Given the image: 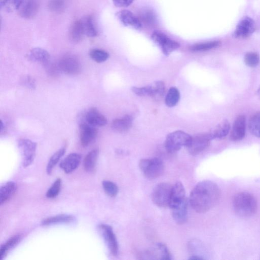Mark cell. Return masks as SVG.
Returning <instances> with one entry per match:
<instances>
[{
  "label": "cell",
  "mask_w": 260,
  "mask_h": 260,
  "mask_svg": "<svg viewBox=\"0 0 260 260\" xmlns=\"http://www.w3.org/2000/svg\"><path fill=\"white\" fill-rule=\"evenodd\" d=\"M48 6L52 12H61L65 7V0H49Z\"/></svg>",
  "instance_id": "cell-40"
},
{
  "label": "cell",
  "mask_w": 260,
  "mask_h": 260,
  "mask_svg": "<svg viewBox=\"0 0 260 260\" xmlns=\"http://www.w3.org/2000/svg\"><path fill=\"white\" fill-rule=\"evenodd\" d=\"M39 7V0H23L17 12L21 17L31 19L37 14Z\"/></svg>",
  "instance_id": "cell-13"
},
{
  "label": "cell",
  "mask_w": 260,
  "mask_h": 260,
  "mask_svg": "<svg viewBox=\"0 0 260 260\" xmlns=\"http://www.w3.org/2000/svg\"><path fill=\"white\" fill-rule=\"evenodd\" d=\"M231 128L229 122L225 120L218 124L209 133L212 139L225 138L229 133Z\"/></svg>",
  "instance_id": "cell-23"
},
{
  "label": "cell",
  "mask_w": 260,
  "mask_h": 260,
  "mask_svg": "<svg viewBox=\"0 0 260 260\" xmlns=\"http://www.w3.org/2000/svg\"><path fill=\"white\" fill-rule=\"evenodd\" d=\"M139 168L146 178L154 179L161 176L164 171V165L159 158L142 159Z\"/></svg>",
  "instance_id": "cell-3"
},
{
  "label": "cell",
  "mask_w": 260,
  "mask_h": 260,
  "mask_svg": "<svg viewBox=\"0 0 260 260\" xmlns=\"http://www.w3.org/2000/svg\"><path fill=\"white\" fill-rule=\"evenodd\" d=\"M145 255L148 259L149 257H151V259H154L153 257L157 256L159 257L160 260H169L172 259L171 255L167 247L162 243L156 245L153 250L147 252Z\"/></svg>",
  "instance_id": "cell-22"
},
{
  "label": "cell",
  "mask_w": 260,
  "mask_h": 260,
  "mask_svg": "<svg viewBox=\"0 0 260 260\" xmlns=\"http://www.w3.org/2000/svg\"><path fill=\"white\" fill-rule=\"evenodd\" d=\"M191 139L192 136L185 132L181 131L173 132L167 136L165 147L168 152L174 153L184 146L187 147Z\"/></svg>",
  "instance_id": "cell-4"
},
{
  "label": "cell",
  "mask_w": 260,
  "mask_h": 260,
  "mask_svg": "<svg viewBox=\"0 0 260 260\" xmlns=\"http://www.w3.org/2000/svg\"><path fill=\"white\" fill-rule=\"evenodd\" d=\"M221 42L218 41H210L195 44L190 47V50L194 52L204 51L219 47Z\"/></svg>",
  "instance_id": "cell-35"
},
{
  "label": "cell",
  "mask_w": 260,
  "mask_h": 260,
  "mask_svg": "<svg viewBox=\"0 0 260 260\" xmlns=\"http://www.w3.org/2000/svg\"><path fill=\"white\" fill-rule=\"evenodd\" d=\"M188 202L187 200L183 204L171 210L173 220L177 224H185L188 219Z\"/></svg>",
  "instance_id": "cell-20"
},
{
  "label": "cell",
  "mask_w": 260,
  "mask_h": 260,
  "mask_svg": "<svg viewBox=\"0 0 260 260\" xmlns=\"http://www.w3.org/2000/svg\"><path fill=\"white\" fill-rule=\"evenodd\" d=\"M22 84L29 89H34L36 87L35 82L31 76H26L23 80Z\"/></svg>",
  "instance_id": "cell-44"
},
{
  "label": "cell",
  "mask_w": 260,
  "mask_h": 260,
  "mask_svg": "<svg viewBox=\"0 0 260 260\" xmlns=\"http://www.w3.org/2000/svg\"><path fill=\"white\" fill-rule=\"evenodd\" d=\"M212 138L209 134H202L192 137L188 146L189 152L192 155L201 152L209 146Z\"/></svg>",
  "instance_id": "cell-11"
},
{
  "label": "cell",
  "mask_w": 260,
  "mask_h": 260,
  "mask_svg": "<svg viewBox=\"0 0 260 260\" xmlns=\"http://www.w3.org/2000/svg\"><path fill=\"white\" fill-rule=\"evenodd\" d=\"M82 160L80 154L72 153L61 161L60 167L67 174H70L75 171L80 166Z\"/></svg>",
  "instance_id": "cell-16"
},
{
  "label": "cell",
  "mask_w": 260,
  "mask_h": 260,
  "mask_svg": "<svg viewBox=\"0 0 260 260\" xmlns=\"http://www.w3.org/2000/svg\"><path fill=\"white\" fill-rule=\"evenodd\" d=\"M190 260H203L204 258L201 257L199 256H192L190 258H189Z\"/></svg>",
  "instance_id": "cell-45"
},
{
  "label": "cell",
  "mask_w": 260,
  "mask_h": 260,
  "mask_svg": "<svg viewBox=\"0 0 260 260\" xmlns=\"http://www.w3.org/2000/svg\"><path fill=\"white\" fill-rule=\"evenodd\" d=\"M140 17L142 21L149 25H152L156 22L154 13L148 8H144L141 11Z\"/></svg>",
  "instance_id": "cell-37"
},
{
  "label": "cell",
  "mask_w": 260,
  "mask_h": 260,
  "mask_svg": "<svg viewBox=\"0 0 260 260\" xmlns=\"http://www.w3.org/2000/svg\"><path fill=\"white\" fill-rule=\"evenodd\" d=\"M80 141L83 147L89 146L96 139L98 134L96 127L87 122L80 125Z\"/></svg>",
  "instance_id": "cell-12"
},
{
  "label": "cell",
  "mask_w": 260,
  "mask_h": 260,
  "mask_svg": "<svg viewBox=\"0 0 260 260\" xmlns=\"http://www.w3.org/2000/svg\"><path fill=\"white\" fill-rule=\"evenodd\" d=\"M172 186L167 183H161L154 189L152 200L154 204L160 207L169 206Z\"/></svg>",
  "instance_id": "cell-6"
},
{
  "label": "cell",
  "mask_w": 260,
  "mask_h": 260,
  "mask_svg": "<svg viewBox=\"0 0 260 260\" xmlns=\"http://www.w3.org/2000/svg\"><path fill=\"white\" fill-rule=\"evenodd\" d=\"M117 15L121 21L125 25L130 26L136 29L141 28L142 24L140 19L131 12L123 10L119 12Z\"/></svg>",
  "instance_id": "cell-19"
},
{
  "label": "cell",
  "mask_w": 260,
  "mask_h": 260,
  "mask_svg": "<svg viewBox=\"0 0 260 260\" xmlns=\"http://www.w3.org/2000/svg\"><path fill=\"white\" fill-rule=\"evenodd\" d=\"M66 152L65 148L63 147L56 152L50 157L46 167V172L50 175L56 165L58 163Z\"/></svg>",
  "instance_id": "cell-31"
},
{
  "label": "cell",
  "mask_w": 260,
  "mask_h": 260,
  "mask_svg": "<svg viewBox=\"0 0 260 260\" xmlns=\"http://www.w3.org/2000/svg\"><path fill=\"white\" fill-rule=\"evenodd\" d=\"M180 99V93L175 87H172L169 90L165 99L167 107L172 108L177 105Z\"/></svg>",
  "instance_id": "cell-33"
},
{
  "label": "cell",
  "mask_w": 260,
  "mask_h": 260,
  "mask_svg": "<svg viewBox=\"0 0 260 260\" xmlns=\"http://www.w3.org/2000/svg\"><path fill=\"white\" fill-rule=\"evenodd\" d=\"M98 229L111 254L117 256L119 253V245L112 227L107 224H101L98 226Z\"/></svg>",
  "instance_id": "cell-7"
},
{
  "label": "cell",
  "mask_w": 260,
  "mask_h": 260,
  "mask_svg": "<svg viewBox=\"0 0 260 260\" xmlns=\"http://www.w3.org/2000/svg\"><path fill=\"white\" fill-rule=\"evenodd\" d=\"M75 221V218L71 215H60L44 219L41 222V225L49 226L58 224H69L74 223Z\"/></svg>",
  "instance_id": "cell-26"
},
{
  "label": "cell",
  "mask_w": 260,
  "mask_h": 260,
  "mask_svg": "<svg viewBox=\"0 0 260 260\" xmlns=\"http://www.w3.org/2000/svg\"><path fill=\"white\" fill-rule=\"evenodd\" d=\"M102 186L106 194L111 197H115L118 194L119 188L117 185L110 180H104Z\"/></svg>",
  "instance_id": "cell-36"
},
{
  "label": "cell",
  "mask_w": 260,
  "mask_h": 260,
  "mask_svg": "<svg viewBox=\"0 0 260 260\" xmlns=\"http://www.w3.org/2000/svg\"><path fill=\"white\" fill-rule=\"evenodd\" d=\"M17 186L14 182L9 181L1 187L0 190V204L7 202L15 194Z\"/></svg>",
  "instance_id": "cell-25"
},
{
  "label": "cell",
  "mask_w": 260,
  "mask_h": 260,
  "mask_svg": "<svg viewBox=\"0 0 260 260\" xmlns=\"http://www.w3.org/2000/svg\"><path fill=\"white\" fill-rule=\"evenodd\" d=\"M28 59L33 62L40 63L45 66L50 62V57L48 52L41 48L32 49L27 55Z\"/></svg>",
  "instance_id": "cell-18"
},
{
  "label": "cell",
  "mask_w": 260,
  "mask_h": 260,
  "mask_svg": "<svg viewBox=\"0 0 260 260\" xmlns=\"http://www.w3.org/2000/svg\"><path fill=\"white\" fill-rule=\"evenodd\" d=\"M246 119L245 116L240 115L234 122L230 135V139L238 141L243 139L246 135Z\"/></svg>",
  "instance_id": "cell-15"
},
{
  "label": "cell",
  "mask_w": 260,
  "mask_h": 260,
  "mask_svg": "<svg viewBox=\"0 0 260 260\" xmlns=\"http://www.w3.org/2000/svg\"><path fill=\"white\" fill-rule=\"evenodd\" d=\"M18 146L21 154L22 166L24 168L30 166L35 158L36 143L30 139H20Z\"/></svg>",
  "instance_id": "cell-5"
},
{
  "label": "cell",
  "mask_w": 260,
  "mask_h": 260,
  "mask_svg": "<svg viewBox=\"0 0 260 260\" xmlns=\"http://www.w3.org/2000/svg\"><path fill=\"white\" fill-rule=\"evenodd\" d=\"M85 35L81 19L75 21L71 25L69 31L70 40L73 43L81 42Z\"/></svg>",
  "instance_id": "cell-21"
},
{
  "label": "cell",
  "mask_w": 260,
  "mask_h": 260,
  "mask_svg": "<svg viewBox=\"0 0 260 260\" xmlns=\"http://www.w3.org/2000/svg\"><path fill=\"white\" fill-rule=\"evenodd\" d=\"M132 91L134 94L140 96H150L151 97L153 96L152 85L145 87H133Z\"/></svg>",
  "instance_id": "cell-42"
},
{
  "label": "cell",
  "mask_w": 260,
  "mask_h": 260,
  "mask_svg": "<svg viewBox=\"0 0 260 260\" xmlns=\"http://www.w3.org/2000/svg\"><path fill=\"white\" fill-rule=\"evenodd\" d=\"M99 150L97 149L92 150L87 154L84 162V168L86 171L92 172L95 170Z\"/></svg>",
  "instance_id": "cell-28"
},
{
  "label": "cell",
  "mask_w": 260,
  "mask_h": 260,
  "mask_svg": "<svg viewBox=\"0 0 260 260\" xmlns=\"http://www.w3.org/2000/svg\"><path fill=\"white\" fill-rule=\"evenodd\" d=\"M62 187V179L58 178L51 186L46 193V197L49 199H54L60 193Z\"/></svg>",
  "instance_id": "cell-38"
},
{
  "label": "cell",
  "mask_w": 260,
  "mask_h": 260,
  "mask_svg": "<svg viewBox=\"0 0 260 260\" xmlns=\"http://www.w3.org/2000/svg\"><path fill=\"white\" fill-rule=\"evenodd\" d=\"M187 199L184 187L180 182H177L172 186L169 207L172 210L185 202Z\"/></svg>",
  "instance_id": "cell-14"
},
{
  "label": "cell",
  "mask_w": 260,
  "mask_h": 260,
  "mask_svg": "<svg viewBox=\"0 0 260 260\" xmlns=\"http://www.w3.org/2000/svg\"><path fill=\"white\" fill-rule=\"evenodd\" d=\"M86 122L95 127H103L108 123V120L97 109L92 108L85 116Z\"/></svg>",
  "instance_id": "cell-17"
},
{
  "label": "cell",
  "mask_w": 260,
  "mask_h": 260,
  "mask_svg": "<svg viewBox=\"0 0 260 260\" xmlns=\"http://www.w3.org/2000/svg\"><path fill=\"white\" fill-rule=\"evenodd\" d=\"M20 240L21 236L16 235L12 237L5 244L3 245L0 249V258L1 260L5 259L8 253L19 243Z\"/></svg>",
  "instance_id": "cell-29"
},
{
  "label": "cell",
  "mask_w": 260,
  "mask_h": 260,
  "mask_svg": "<svg viewBox=\"0 0 260 260\" xmlns=\"http://www.w3.org/2000/svg\"><path fill=\"white\" fill-rule=\"evenodd\" d=\"M221 196V190L214 182L203 180L199 182L192 190L189 201L196 212L205 213L217 204Z\"/></svg>",
  "instance_id": "cell-1"
},
{
  "label": "cell",
  "mask_w": 260,
  "mask_h": 260,
  "mask_svg": "<svg viewBox=\"0 0 260 260\" xmlns=\"http://www.w3.org/2000/svg\"><path fill=\"white\" fill-rule=\"evenodd\" d=\"M153 95L152 98L159 99L163 97L165 91L164 83L162 81L154 83L153 85Z\"/></svg>",
  "instance_id": "cell-41"
},
{
  "label": "cell",
  "mask_w": 260,
  "mask_h": 260,
  "mask_svg": "<svg viewBox=\"0 0 260 260\" xmlns=\"http://www.w3.org/2000/svg\"><path fill=\"white\" fill-rule=\"evenodd\" d=\"M257 94L259 98L260 99V86L257 91Z\"/></svg>",
  "instance_id": "cell-46"
},
{
  "label": "cell",
  "mask_w": 260,
  "mask_h": 260,
  "mask_svg": "<svg viewBox=\"0 0 260 260\" xmlns=\"http://www.w3.org/2000/svg\"><path fill=\"white\" fill-rule=\"evenodd\" d=\"M250 131L256 137L260 138V112L255 114L249 123Z\"/></svg>",
  "instance_id": "cell-30"
},
{
  "label": "cell",
  "mask_w": 260,
  "mask_h": 260,
  "mask_svg": "<svg viewBox=\"0 0 260 260\" xmlns=\"http://www.w3.org/2000/svg\"><path fill=\"white\" fill-rule=\"evenodd\" d=\"M256 30V23L250 17H245L239 23L233 36L236 38L245 39L250 37Z\"/></svg>",
  "instance_id": "cell-10"
},
{
  "label": "cell",
  "mask_w": 260,
  "mask_h": 260,
  "mask_svg": "<svg viewBox=\"0 0 260 260\" xmlns=\"http://www.w3.org/2000/svg\"><path fill=\"white\" fill-rule=\"evenodd\" d=\"M151 38L156 44L160 46L163 53L166 55H169L179 47V44L177 42L170 39L161 32H154Z\"/></svg>",
  "instance_id": "cell-8"
},
{
  "label": "cell",
  "mask_w": 260,
  "mask_h": 260,
  "mask_svg": "<svg viewBox=\"0 0 260 260\" xmlns=\"http://www.w3.org/2000/svg\"><path fill=\"white\" fill-rule=\"evenodd\" d=\"M90 56L95 62L101 63L108 60L110 55L108 52L105 50L95 48L90 50Z\"/></svg>",
  "instance_id": "cell-34"
},
{
  "label": "cell",
  "mask_w": 260,
  "mask_h": 260,
  "mask_svg": "<svg viewBox=\"0 0 260 260\" xmlns=\"http://www.w3.org/2000/svg\"><path fill=\"white\" fill-rule=\"evenodd\" d=\"M244 61L247 66L254 68L257 66L260 63V58L255 52H249L245 55Z\"/></svg>",
  "instance_id": "cell-39"
},
{
  "label": "cell",
  "mask_w": 260,
  "mask_h": 260,
  "mask_svg": "<svg viewBox=\"0 0 260 260\" xmlns=\"http://www.w3.org/2000/svg\"><path fill=\"white\" fill-rule=\"evenodd\" d=\"M133 118L131 116H126L121 119L115 120L112 123V128L116 132H125L131 128Z\"/></svg>",
  "instance_id": "cell-24"
},
{
  "label": "cell",
  "mask_w": 260,
  "mask_h": 260,
  "mask_svg": "<svg viewBox=\"0 0 260 260\" xmlns=\"http://www.w3.org/2000/svg\"><path fill=\"white\" fill-rule=\"evenodd\" d=\"M114 4L119 7H126L131 4L134 0H113Z\"/></svg>",
  "instance_id": "cell-43"
},
{
  "label": "cell",
  "mask_w": 260,
  "mask_h": 260,
  "mask_svg": "<svg viewBox=\"0 0 260 260\" xmlns=\"http://www.w3.org/2000/svg\"><path fill=\"white\" fill-rule=\"evenodd\" d=\"M81 20L85 35L89 37H96L98 32L93 17L91 15L86 16Z\"/></svg>",
  "instance_id": "cell-27"
},
{
  "label": "cell",
  "mask_w": 260,
  "mask_h": 260,
  "mask_svg": "<svg viewBox=\"0 0 260 260\" xmlns=\"http://www.w3.org/2000/svg\"><path fill=\"white\" fill-rule=\"evenodd\" d=\"M234 211L240 217L248 218L257 212L258 203L255 197L247 192H241L234 197L232 202Z\"/></svg>",
  "instance_id": "cell-2"
},
{
  "label": "cell",
  "mask_w": 260,
  "mask_h": 260,
  "mask_svg": "<svg viewBox=\"0 0 260 260\" xmlns=\"http://www.w3.org/2000/svg\"><path fill=\"white\" fill-rule=\"evenodd\" d=\"M58 65L60 71L68 75H77L82 70L80 62L72 56H64L60 60Z\"/></svg>",
  "instance_id": "cell-9"
},
{
  "label": "cell",
  "mask_w": 260,
  "mask_h": 260,
  "mask_svg": "<svg viewBox=\"0 0 260 260\" xmlns=\"http://www.w3.org/2000/svg\"><path fill=\"white\" fill-rule=\"evenodd\" d=\"M23 0H1V7L8 12L17 11Z\"/></svg>",
  "instance_id": "cell-32"
}]
</instances>
